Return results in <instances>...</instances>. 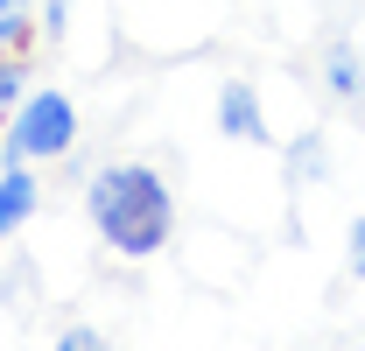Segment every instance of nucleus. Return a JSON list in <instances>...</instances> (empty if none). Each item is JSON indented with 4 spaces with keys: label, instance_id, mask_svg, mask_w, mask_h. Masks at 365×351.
<instances>
[{
    "label": "nucleus",
    "instance_id": "nucleus-1",
    "mask_svg": "<svg viewBox=\"0 0 365 351\" xmlns=\"http://www.w3.org/2000/svg\"><path fill=\"white\" fill-rule=\"evenodd\" d=\"M85 218L106 253L155 260L176 239V190L155 162H98L85 176Z\"/></svg>",
    "mask_w": 365,
    "mask_h": 351
},
{
    "label": "nucleus",
    "instance_id": "nucleus-2",
    "mask_svg": "<svg viewBox=\"0 0 365 351\" xmlns=\"http://www.w3.org/2000/svg\"><path fill=\"white\" fill-rule=\"evenodd\" d=\"M71 148H78V106H71V91L36 85L14 113H7L0 162H63Z\"/></svg>",
    "mask_w": 365,
    "mask_h": 351
},
{
    "label": "nucleus",
    "instance_id": "nucleus-3",
    "mask_svg": "<svg viewBox=\"0 0 365 351\" xmlns=\"http://www.w3.org/2000/svg\"><path fill=\"white\" fill-rule=\"evenodd\" d=\"M218 133L239 141V148H274V127H267V106H260L253 78H225L218 85Z\"/></svg>",
    "mask_w": 365,
    "mask_h": 351
},
{
    "label": "nucleus",
    "instance_id": "nucleus-4",
    "mask_svg": "<svg viewBox=\"0 0 365 351\" xmlns=\"http://www.w3.org/2000/svg\"><path fill=\"white\" fill-rule=\"evenodd\" d=\"M323 91L337 98V106H351V113H365V49L351 43V36H330L323 43Z\"/></svg>",
    "mask_w": 365,
    "mask_h": 351
},
{
    "label": "nucleus",
    "instance_id": "nucleus-5",
    "mask_svg": "<svg viewBox=\"0 0 365 351\" xmlns=\"http://www.w3.org/2000/svg\"><path fill=\"white\" fill-rule=\"evenodd\" d=\"M43 211V183H36V162H7L0 169V246L21 232V225Z\"/></svg>",
    "mask_w": 365,
    "mask_h": 351
},
{
    "label": "nucleus",
    "instance_id": "nucleus-6",
    "mask_svg": "<svg viewBox=\"0 0 365 351\" xmlns=\"http://www.w3.org/2000/svg\"><path fill=\"white\" fill-rule=\"evenodd\" d=\"M330 176V141L323 133H295L288 148V183H323Z\"/></svg>",
    "mask_w": 365,
    "mask_h": 351
},
{
    "label": "nucleus",
    "instance_id": "nucleus-7",
    "mask_svg": "<svg viewBox=\"0 0 365 351\" xmlns=\"http://www.w3.org/2000/svg\"><path fill=\"white\" fill-rule=\"evenodd\" d=\"M29 36H43L36 0H0V49H29Z\"/></svg>",
    "mask_w": 365,
    "mask_h": 351
},
{
    "label": "nucleus",
    "instance_id": "nucleus-8",
    "mask_svg": "<svg viewBox=\"0 0 365 351\" xmlns=\"http://www.w3.org/2000/svg\"><path fill=\"white\" fill-rule=\"evenodd\" d=\"M29 78H36V71L21 63V49H0V113H14V106H21L29 91H36Z\"/></svg>",
    "mask_w": 365,
    "mask_h": 351
},
{
    "label": "nucleus",
    "instance_id": "nucleus-9",
    "mask_svg": "<svg viewBox=\"0 0 365 351\" xmlns=\"http://www.w3.org/2000/svg\"><path fill=\"white\" fill-rule=\"evenodd\" d=\"M56 345H63V351H98V345H106V330H98V323H63Z\"/></svg>",
    "mask_w": 365,
    "mask_h": 351
},
{
    "label": "nucleus",
    "instance_id": "nucleus-10",
    "mask_svg": "<svg viewBox=\"0 0 365 351\" xmlns=\"http://www.w3.org/2000/svg\"><path fill=\"white\" fill-rule=\"evenodd\" d=\"M344 267H351V281H365V218H351L344 232Z\"/></svg>",
    "mask_w": 365,
    "mask_h": 351
}]
</instances>
